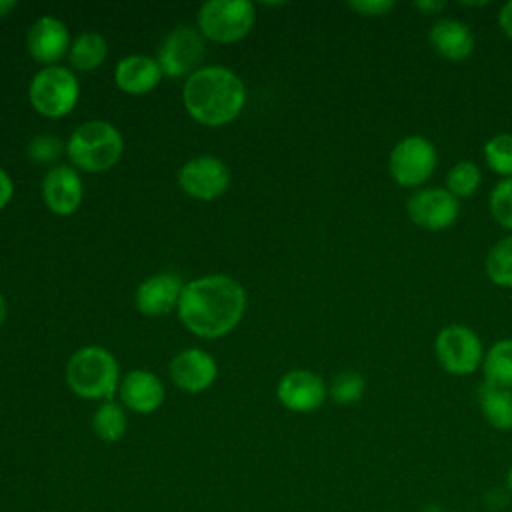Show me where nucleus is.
<instances>
[{"label":"nucleus","instance_id":"obj_1","mask_svg":"<svg viewBox=\"0 0 512 512\" xmlns=\"http://www.w3.org/2000/svg\"><path fill=\"white\" fill-rule=\"evenodd\" d=\"M244 306L242 286L230 276L212 274L184 284L178 316L196 336L220 338L240 322Z\"/></svg>","mask_w":512,"mask_h":512},{"label":"nucleus","instance_id":"obj_2","mask_svg":"<svg viewBox=\"0 0 512 512\" xmlns=\"http://www.w3.org/2000/svg\"><path fill=\"white\" fill-rule=\"evenodd\" d=\"M242 80L228 68L206 66L190 74L184 84V106L194 120L206 126H222L236 118L244 106Z\"/></svg>","mask_w":512,"mask_h":512},{"label":"nucleus","instance_id":"obj_3","mask_svg":"<svg viewBox=\"0 0 512 512\" xmlns=\"http://www.w3.org/2000/svg\"><path fill=\"white\" fill-rule=\"evenodd\" d=\"M68 386L82 398L110 400L118 386V364L100 346H86L72 354L66 366Z\"/></svg>","mask_w":512,"mask_h":512},{"label":"nucleus","instance_id":"obj_4","mask_svg":"<svg viewBox=\"0 0 512 512\" xmlns=\"http://www.w3.org/2000/svg\"><path fill=\"white\" fill-rule=\"evenodd\" d=\"M66 152L78 168L102 172L120 160L122 136L110 122L92 120L72 132Z\"/></svg>","mask_w":512,"mask_h":512},{"label":"nucleus","instance_id":"obj_5","mask_svg":"<svg viewBox=\"0 0 512 512\" xmlns=\"http://www.w3.org/2000/svg\"><path fill=\"white\" fill-rule=\"evenodd\" d=\"M438 152L430 138L410 134L398 140L388 156V172L402 188L418 190L436 170Z\"/></svg>","mask_w":512,"mask_h":512},{"label":"nucleus","instance_id":"obj_6","mask_svg":"<svg viewBox=\"0 0 512 512\" xmlns=\"http://www.w3.org/2000/svg\"><path fill=\"white\" fill-rule=\"evenodd\" d=\"M436 360L452 376H470L482 368L484 346L480 336L464 324H448L434 338Z\"/></svg>","mask_w":512,"mask_h":512},{"label":"nucleus","instance_id":"obj_7","mask_svg":"<svg viewBox=\"0 0 512 512\" xmlns=\"http://www.w3.org/2000/svg\"><path fill=\"white\" fill-rule=\"evenodd\" d=\"M252 24L254 4L248 0H208L198 10V26L214 42H236Z\"/></svg>","mask_w":512,"mask_h":512},{"label":"nucleus","instance_id":"obj_8","mask_svg":"<svg viewBox=\"0 0 512 512\" xmlns=\"http://www.w3.org/2000/svg\"><path fill=\"white\" fill-rule=\"evenodd\" d=\"M80 86L72 70L62 66L42 68L30 84L32 106L50 118L66 116L78 100Z\"/></svg>","mask_w":512,"mask_h":512},{"label":"nucleus","instance_id":"obj_9","mask_svg":"<svg viewBox=\"0 0 512 512\" xmlns=\"http://www.w3.org/2000/svg\"><path fill=\"white\" fill-rule=\"evenodd\" d=\"M406 214L418 228L440 232L458 220L460 200L442 186L418 188L406 200Z\"/></svg>","mask_w":512,"mask_h":512},{"label":"nucleus","instance_id":"obj_10","mask_svg":"<svg viewBox=\"0 0 512 512\" xmlns=\"http://www.w3.org/2000/svg\"><path fill=\"white\" fill-rule=\"evenodd\" d=\"M204 42L194 28L180 26L172 30L158 48L160 70L172 78L196 72V66L202 62Z\"/></svg>","mask_w":512,"mask_h":512},{"label":"nucleus","instance_id":"obj_11","mask_svg":"<svg viewBox=\"0 0 512 512\" xmlns=\"http://www.w3.org/2000/svg\"><path fill=\"white\" fill-rule=\"evenodd\" d=\"M228 182V168L214 156L192 158L178 172L180 188L200 200L218 198L228 188Z\"/></svg>","mask_w":512,"mask_h":512},{"label":"nucleus","instance_id":"obj_12","mask_svg":"<svg viewBox=\"0 0 512 512\" xmlns=\"http://www.w3.org/2000/svg\"><path fill=\"white\" fill-rule=\"evenodd\" d=\"M280 404L292 412H314L328 396L324 380L312 370H292L276 386Z\"/></svg>","mask_w":512,"mask_h":512},{"label":"nucleus","instance_id":"obj_13","mask_svg":"<svg viewBox=\"0 0 512 512\" xmlns=\"http://www.w3.org/2000/svg\"><path fill=\"white\" fill-rule=\"evenodd\" d=\"M430 48L448 62H462L474 52V34L456 18H440L428 28Z\"/></svg>","mask_w":512,"mask_h":512},{"label":"nucleus","instance_id":"obj_14","mask_svg":"<svg viewBox=\"0 0 512 512\" xmlns=\"http://www.w3.org/2000/svg\"><path fill=\"white\" fill-rule=\"evenodd\" d=\"M216 374V360L198 348L182 350L170 362V376L174 384L186 392L206 390L216 380Z\"/></svg>","mask_w":512,"mask_h":512},{"label":"nucleus","instance_id":"obj_15","mask_svg":"<svg viewBox=\"0 0 512 512\" xmlns=\"http://www.w3.org/2000/svg\"><path fill=\"white\" fill-rule=\"evenodd\" d=\"M182 280L178 274L162 272L146 278L136 290V306L146 316L168 314L178 306L182 294Z\"/></svg>","mask_w":512,"mask_h":512},{"label":"nucleus","instance_id":"obj_16","mask_svg":"<svg viewBox=\"0 0 512 512\" xmlns=\"http://www.w3.org/2000/svg\"><path fill=\"white\" fill-rule=\"evenodd\" d=\"M42 194L54 214H72L82 200V180L72 166H56L44 176Z\"/></svg>","mask_w":512,"mask_h":512},{"label":"nucleus","instance_id":"obj_17","mask_svg":"<svg viewBox=\"0 0 512 512\" xmlns=\"http://www.w3.org/2000/svg\"><path fill=\"white\" fill-rule=\"evenodd\" d=\"M26 44L34 60L52 64L64 56L70 44V36L66 26L58 18L42 16L30 26Z\"/></svg>","mask_w":512,"mask_h":512},{"label":"nucleus","instance_id":"obj_18","mask_svg":"<svg viewBox=\"0 0 512 512\" xmlns=\"http://www.w3.org/2000/svg\"><path fill=\"white\" fill-rule=\"evenodd\" d=\"M122 402L140 414L154 412L164 400V386L160 378L146 370H132L120 384Z\"/></svg>","mask_w":512,"mask_h":512},{"label":"nucleus","instance_id":"obj_19","mask_svg":"<svg viewBox=\"0 0 512 512\" xmlns=\"http://www.w3.org/2000/svg\"><path fill=\"white\" fill-rule=\"evenodd\" d=\"M160 64L148 56L134 54L116 64L114 80L120 90L128 94H144L160 82Z\"/></svg>","mask_w":512,"mask_h":512},{"label":"nucleus","instance_id":"obj_20","mask_svg":"<svg viewBox=\"0 0 512 512\" xmlns=\"http://www.w3.org/2000/svg\"><path fill=\"white\" fill-rule=\"evenodd\" d=\"M478 406L492 428L500 432L512 430V390L482 382L478 388Z\"/></svg>","mask_w":512,"mask_h":512},{"label":"nucleus","instance_id":"obj_21","mask_svg":"<svg viewBox=\"0 0 512 512\" xmlns=\"http://www.w3.org/2000/svg\"><path fill=\"white\" fill-rule=\"evenodd\" d=\"M482 372L486 384L512 390V338H502L484 352Z\"/></svg>","mask_w":512,"mask_h":512},{"label":"nucleus","instance_id":"obj_22","mask_svg":"<svg viewBox=\"0 0 512 512\" xmlns=\"http://www.w3.org/2000/svg\"><path fill=\"white\" fill-rule=\"evenodd\" d=\"M108 46L104 36L98 32H84L80 34L70 48V62L78 70H94L106 58Z\"/></svg>","mask_w":512,"mask_h":512},{"label":"nucleus","instance_id":"obj_23","mask_svg":"<svg viewBox=\"0 0 512 512\" xmlns=\"http://www.w3.org/2000/svg\"><path fill=\"white\" fill-rule=\"evenodd\" d=\"M486 276L492 284L512 288V236L500 238L486 254L484 260Z\"/></svg>","mask_w":512,"mask_h":512},{"label":"nucleus","instance_id":"obj_24","mask_svg":"<svg viewBox=\"0 0 512 512\" xmlns=\"http://www.w3.org/2000/svg\"><path fill=\"white\" fill-rule=\"evenodd\" d=\"M482 184L480 166L472 160H458L446 174V190L460 198H470Z\"/></svg>","mask_w":512,"mask_h":512},{"label":"nucleus","instance_id":"obj_25","mask_svg":"<svg viewBox=\"0 0 512 512\" xmlns=\"http://www.w3.org/2000/svg\"><path fill=\"white\" fill-rule=\"evenodd\" d=\"M92 428L100 440L118 442L126 432V414L116 402L108 400L100 404L98 410L94 412Z\"/></svg>","mask_w":512,"mask_h":512},{"label":"nucleus","instance_id":"obj_26","mask_svg":"<svg viewBox=\"0 0 512 512\" xmlns=\"http://www.w3.org/2000/svg\"><path fill=\"white\" fill-rule=\"evenodd\" d=\"M364 392H366V380L356 370H342V372H338L332 378L330 386H328V396L336 404H342V406H350V404L360 402Z\"/></svg>","mask_w":512,"mask_h":512},{"label":"nucleus","instance_id":"obj_27","mask_svg":"<svg viewBox=\"0 0 512 512\" xmlns=\"http://www.w3.org/2000/svg\"><path fill=\"white\" fill-rule=\"evenodd\" d=\"M484 160L494 174L512 178V134L502 132L488 138L484 144Z\"/></svg>","mask_w":512,"mask_h":512},{"label":"nucleus","instance_id":"obj_28","mask_svg":"<svg viewBox=\"0 0 512 512\" xmlns=\"http://www.w3.org/2000/svg\"><path fill=\"white\" fill-rule=\"evenodd\" d=\"M490 216L506 230H512V178H500L488 196Z\"/></svg>","mask_w":512,"mask_h":512},{"label":"nucleus","instance_id":"obj_29","mask_svg":"<svg viewBox=\"0 0 512 512\" xmlns=\"http://www.w3.org/2000/svg\"><path fill=\"white\" fill-rule=\"evenodd\" d=\"M62 150H64L62 142L58 138L46 136V134L32 138L28 148H26L28 156L34 162H52V160H56L62 154Z\"/></svg>","mask_w":512,"mask_h":512},{"label":"nucleus","instance_id":"obj_30","mask_svg":"<svg viewBox=\"0 0 512 512\" xmlns=\"http://www.w3.org/2000/svg\"><path fill=\"white\" fill-rule=\"evenodd\" d=\"M396 6L394 0H352L348 2V8L358 12L360 16H368V18H380L386 16L388 12H392Z\"/></svg>","mask_w":512,"mask_h":512},{"label":"nucleus","instance_id":"obj_31","mask_svg":"<svg viewBox=\"0 0 512 512\" xmlns=\"http://www.w3.org/2000/svg\"><path fill=\"white\" fill-rule=\"evenodd\" d=\"M498 24H500L504 36L512 40V0L502 4L500 12H498Z\"/></svg>","mask_w":512,"mask_h":512},{"label":"nucleus","instance_id":"obj_32","mask_svg":"<svg viewBox=\"0 0 512 512\" xmlns=\"http://www.w3.org/2000/svg\"><path fill=\"white\" fill-rule=\"evenodd\" d=\"M412 6L416 10H420L422 14H438L446 8V2H442V0H416Z\"/></svg>","mask_w":512,"mask_h":512},{"label":"nucleus","instance_id":"obj_33","mask_svg":"<svg viewBox=\"0 0 512 512\" xmlns=\"http://www.w3.org/2000/svg\"><path fill=\"white\" fill-rule=\"evenodd\" d=\"M10 198H12V180H10L8 174L0 168V210L8 204Z\"/></svg>","mask_w":512,"mask_h":512},{"label":"nucleus","instance_id":"obj_34","mask_svg":"<svg viewBox=\"0 0 512 512\" xmlns=\"http://www.w3.org/2000/svg\"><path fill=\"white\" fill-rule=\"evenodd\" d=\"M14 6H16L14 0H0V16H8Z\"/></svg>","mask_w":512,"mask_h":512},{"label":"nucleus","instance_id":"obj_35","mask_svg":"<svg viewBox=\"0 0 512 512\" xmlns=\"http://www.w3.org/2000/svg\"><path fill=\"white\" fill-rule=\"evenodd\" d=\"M4 318H6V302H4V296L0 294V326H2Z\"/></svg>","mask_w":512,"mask_h":512},{"label":"nucleus","instance_id":"obj_36","mask_svg":"<svg viewBox=\"0 0 512 512\" xmlns=\"http://www.w3.org/2000/svg\"><path fill=\"white\" fill-rule=\"evenodd\" d=\"M506 490H508V494H512V466L506 472Z\"/></svg>","mask_w":512,"mask_h":512},{"label":"nucleus","instance_id":"obj_37","mask_svg":"<svg viewBox=\"0 0 512 512\" xmlns=\"http://www.w3.org/2000/svg\"><path fill=\"white\" fill-rule=\"evenodd\" d=\"M488 2H466V0H462L460 2V6H472V8H478V6H486Z\"/></svg>","mask_w":512,"mask_h":512}]
</instances>
